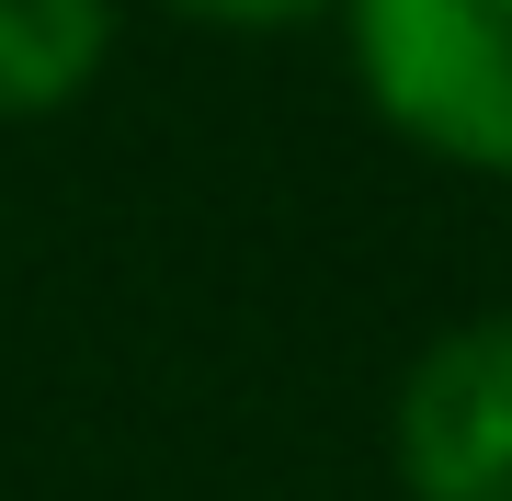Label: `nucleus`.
I'll list each match as a JSON object with an SVG mask.
<instances>
[{
  "instance_id": "obj_1",
  "label": "nucleus",
  "mask_w": 512,
  "mask_h": 501,
  "mask_svg": "<svg viewBox=\"0 0 512 501\" xmlns=\"http://www.w3.org/2000/svg\"><path fill=\"white\" fill-rule=\"evenodd\" d=\"M342 35L410 149L512 183V0H342Z\"/></svg>"
},
{
  "instance_id": "obj_2",
  "label": "nucleus",
  "mask_w": 512,
  "mask_h": 501,
  "mask_svg": "<svg viewBox=\"0 0 512 501\" xmlns=\"http://www.w3.org/2000/svg\"><path fill=\"white\" fill-rule=\"evenodd\" d=\"M387 467L410 501H512V308H478L410 353Z\"/></svg>"
},
{
  "instance_id": "obj_3",
  "label": "nucleus",
  "mask_w": 512,
  "mask_h": 501,
  "mask_svg": "<svg viewBox=\"0 0 512 501\" xmlns=\"http://www.w3.org/2000/svg\"><path fill=\"white\" fill-rule=\"evenodd\" d=\"M114 0H0V114H57L103 80Z\"/></svg>"
},
{
  "instance_id": "obj_4",
  "label": "nucleus",
  "mask_w": 512,
  "mask_h": 501,
  "mask_svg": "<svg viewBox=\"0 0 512 501\" xmlns=\"http://www.w3.org/2000/svg\"><path fill=\"white\" fill-rule=\"evenodd\" d=\"M160 12L217 23V35H285V23H319V12H342V0H160Z\"/></svg>"
}]
</instances>
